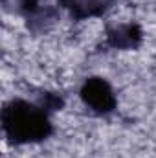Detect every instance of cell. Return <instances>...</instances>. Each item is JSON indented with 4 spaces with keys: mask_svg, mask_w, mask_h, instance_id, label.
<instances>
[{
    "mask_svg": "<svg viewBox=\"0 0 156 158\" xmlns=\"http://www.w3.org/2000/svg\"><path fill=\"white\" fill-rule=\"evenodd\" d=\"M143 40V31L136 22L107 28V46L112 50H136Z\"/></svg>",
    "mask_w": 156,
    "mask_h": 158,
    "instance_id": "4",
    "label": "cell"
},
{
    "mask_svg": "<svg viewBox=\"0 0 156 158\" xmlns=\"http://www.w3.org/2000/svg\"><path fill=\"white\" fill-rule=\"evenodd\" d=\"M2 131L9 143L26 145L50 138L53 125L50 121V114L39 103L15 98L9 99L2 109Z\"/></svg>",
    "mask_w": 156,
    "mask_h": 158,
    "instance_id": "1",
    "label": "cell"
},
{
    "mask_svg": "<svg viewBox=\"0 0 156 158\" xmlns=\"http://www.w3.org/2000/svg\"><path fill=\"white\" fill-rule=\"evenodd\" d=\"M79 98L81 101L96 114L99 116H107L110 112H114L117 105V99H116V94L110 86V83L103 77H88L81 90H79Z\"/></svg>",
    "mask_w": 156,
    "mask_h": 158,
    "instance_id": "2",
    "label": "cell"
},
{
    "mask_svg": "<svg viewBox=\"0 0 156 158\" xmlns=\"http://www.w3.org/2000/svg\"><path fill=\"white\" fill-rule=\"evenodd\" d=\"M15 6H17L15 9L26 19L28 28L31 31H35V33L46 30L57 19L55 9L42 7L40 6V0H15Z\"/></svg>",
    "mask_w": 156,
    "mask_h": 158,
    "instance_id": "3",
    "label": "cell"
},
{
    "mask_svg": "<svg viewBox=\"0 0 156 158\" xmlns=\"http://www.w3.org/2000/svg\"><path fill=\"white\" fill-rule=\"evenodd\" d=\"M39 105L50 114V112H53V110H61L63 109V105H64V99L59 96V94H53V92H44L42 96H40V101Z\"/></svg>",
    "mask_w": 156,
    "mask_h": 158,
    "instance_id": "6",
    "label": "cell"
},
{
    "mask_svg": "<svg viewBox=\"0 0 156 158\" xmlns=\"http://www.w3.org/2000/svg\"><path fill=\"white\" fill-rule=\"evenodd\" d=\"M116 0H59V6L70 13L74 20H84L105 15Z\"/></svg>",
    "mask_w": 156,
    "mask_h": 158,
    "instance_id": "5",
    "label": "cell"
}]
</instances>
